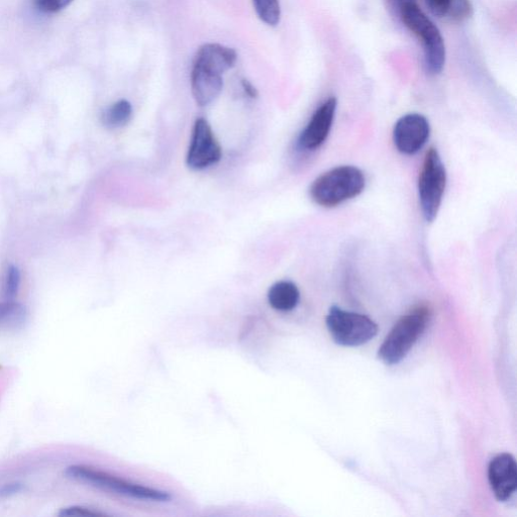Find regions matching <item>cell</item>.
Masks as SVG:
<instances>
[{"label": "cell", "mask_w": 517, "mask_h": 517, "mask_svg": "<svg viewBox=\"0 0 517 517\" xmlns=\"http://www.w3.org/2000/svg\"><path fill=\"white\" fill-rule=\"evenodd\" d=\"M403 25L423 43L424 66L430 75H439L446 64V45L438 27L422 11L417 2L408 3L398 9Z\"/></svg>", "instance_id": "6da1fadb"}, {"label": "cell", "mask_w": 517, "mask_h": 517, "mask_svg": "<svg viewBox=\"0 0 517 517\" xmlns=\"http://www.w3.org/2000/svg\"><path fill=\"white\" fill-rule=\"evenodd\" d=\"M432 319L427 305L411 309L393 327L378 351V358L386 365L400 363L425 333Z\"/></svg>", "instance_id": "7a4b0ae2"}, {"label": "cell", "mask_w": 517, "mask_h": 517, "mask_svg": "<svg viewBox=\"0 0 517 517\" xmlns=\"http://www.w3.org/2000/svg\"><path fill=\"white\" fill-rule=\"evenodd\" d=\"M364 173L354 166H339L319 176L310 186V197L323 208H335L365 189Z\"/></svg>", "instance_id": "3957f363"}, {"label": "cell", "mask_w": 517, "mask_h": 517, "mask_svg": "<svg viewBox=\"0 0 517 517\" xmlns=\"http://www.w3.org/2000/svg\"><path fill=\"white\" fill-rule=\"evenodd\" d=\"M64 475L67 478L82 481L97 488L131 498L155 502H169L172 499L171 494L166 491L132 483L87 466H70L65 470Z\"/></svg>", "instance_id": "277c9868"}, {"label": "cell", "mask_w": 517, "mask_h": 517, "mask_svg": "<svg viewBox=\"0 0 517 517\" xmlns=\"http://www.w3.org/2000/svg\"><path fill=\"white\" fill-rule=\"evenodd\" d=\"M447 185V170L437 149L431 148L425 157L419 179V196L427 222L436 220Z\"/></svg>", "instance_id": "5b68a950"}, {"label": "cell", "mask_w": 517, "mask_h": 517, "mask_svg": "<svg viewBox=\"0 0 517 517\" xmlns=\"http://www.w3.org/2000/svg\"><path fill=\"white\" fill-rule=\"evenodd\" d=\"M326 322L334 342L344 347L365 345L378 334V326L370 318L339 306L331 307Z\"/></svg>", "instance_id": "8992f818"}, {"label": "cell", "mask_w": 517, "mask_h": 517, "mask_svg": "<svg viewBox=\"0 0 517 517\" xmlns=\"http://www.w3.org/2000/svg\"><path fill=\"white\" fill-rule=\"evenodd\" d=\"M222 158L223 149L212 126L203 118L197 119L192 129L186 165L200 171L218 164Z\"/></svg>", "instance_id": "52a82bcc"}, {"label": "cell", "mask_w": 517, "mask_h": 517, "mask_svg": "<svg viewBox=\"0 0 517 517\" xmlns=\"http://www.w3.org/2000/svg\"><path fill=\"white\" fill-rule=\"evenodd\" d=\"M431 126L426 117L408 114L400 118L393 130V141L397 150L405 155H415L427 144Z\"/></svg>", "instance_id": "ba28073f"}, {"label": "cell", "mask_w": 517, "mask_h": 517, "mask_svg": "<svg viewBox=\"0 0 517 517\" xmlns=\"http://www.w3.org/2000/svg\"><path fill=\"white\" fill-rule=\"evenodd\" d=\"M338 100L328 98L315 112L298 138V146L304 151H315L327 141L336 117Z\"/></svg>", "instance_id": "9c48e42d"}, {"label": "cell", "mask_w": 517, "mask_h": 517, "mask_svg": "<svg viewBox=\"0 0 517 517\" xmlns=\"http://www.w3.org/2000/svg\"><path fill=\"white\" fill-rule=\"evenodd\" d=\"M488 479L496 499L502 502L508 500L517 486L514 458L506 453L493 458L488 467Z\"/></svg>", "instance_id": "30bf717a"}, {"label": "cell", "mask_w": 517, "mask_h": 517, "mask_svg": "<svg viewBox=\"0 0 517 517\" xmlns=\"http://www.w3.org/2000/svg\"><path fill=\"white\" fill-rule=\"evenodd\" d=\"M238 60L237 52L221 44L210 43L199 48L194 59V66L224 75L232 69Z\"/></svg>", "instance_id": "8fae6325"}, {"label": "cell", "mask_w": 517, "mask_h": 517, "mask_svg": "<svg viewBox=\"0 0 517 517\" xmlns=\"http://www.w3.org/2000/svg\"><path fill=\"white\" fill-rule=\"evenodd\" d=\"M223 88V75L193 65L191 90L197 106L201 108L210 106L220 96Z\"/></svg>", "instance_id": "7c38bea8"}, {"label": "cell", "mask_w": 517, "mask_h": 517, "mask_svg": "<svg viewBox=\"0 0 517 517\" xmlns=\"http://www.w3.org/2000/svg\"><path fill=\"white\" fill-rule=\"evenodd\" d=\"M267 297L272 308L279 312H290L298 305L300 292L295 283L282 280L269 288Z\"/></svg>", "instance_id": "4fadbf2b"}, {"label": "cell", "mask_w": 517, "mask_h": 517, "mask_svg": "<svg viewBox=\"0 0 517 517\" xmlns=\"http://www.w3.org/2000/svg\"><path fill=\"white\" fill-rule=\"evenodd\" d=\"M133 117V107L127 99L113 103L101 115V124L109 130H117L127 126Z\"/></svg>", "instance_id": "5bb4252c"}, {"label": "cell", "mask_w": 517, "mask_h": 517, "mask_svg": "<svg viewBox=\"0 0 517 517\" xmlns=\"http://www.w3.org/2000/svg\"><path fill=\"white\" fill-rule=\"evenodd\" d=\"M26 307L14 300L0 303V325L19 327L26 322Z\"/></svg>", "instance_id": "9a60e30c"}, {"label": "cell", "mask_w": 517, "mask_h": 517, "mask_svg": "<svg viewBox=\"0 0 517 517\" xmlns=\"http://www.w3.org/2000/svg\"><path fill=\"white\" fill-rule=\"evenodd\" d=\"M259 19L267 26L276 27L281 20L279 0H253Z\"/></svg>", "instance_id": "2e32d148"}, {"label": "cell", "mask_w": 517, "mask_h": 517, "mask_svg": "<svg viewBox=\"0 0 517 517\" xmlns=\"http://www.w3.org/2000/svg\"><path fill=\"white\" fill-rule=\"evenodd\" d=\"M473 15L471 0H449L447 15L454 21H464Z\"/></svg>", "instance_id": "e0dca14e"}, {"label": "cell", "mask_w": 517, "mask_h": 517, "mask_svg": "<svg viewBox=\"0 0 517 517\" xmlns=\"http://www.w3.org/2000/svg\"><path fill=\"white\" fill-rule=\"evenodd\" d=\"M21 282L22 274L20 269L15 265H11L8 268L5 284V294L8 300H14L18 296Z\"/></svg>", "instance_id": "ac0fdd59"}, {"label": "cell", "mask_w": 517, "mask_h": 517, "mask_svg": "<svg viewBox=\"0 0 517 517\" xmlns=\"http://www.w3.org/2000/svg\"><path fill=\"white\" fill-rule=\"evenodd\" d=\"M73 0H37L40 11L48 14L58 13L67 8Z\"/></svg>", "instance_id": "d6986e66"}, {"label": "cell", "mask_w": 517, "mask_h": 517, "mask_svg": "<svg viewBox=\"0 0 517 517\" xmlns=\"http://www.w3.org/2000/svg\"><path fill=\"white\" fill-rule=\"evenodd\" d=\"M61 517H71V516H98L102 515V513L93 511L89 508L82 506H71L63 508L59 514Z\"/></svg>", "instance_id": "ffe728a7"}, {"label": "cell", "mask_w": 517, "mask_h": 517, "mask_svg": "<svg viewBox=\"0 0 517 517\" xmlns=\"http://www.w3.org/2000/svg\"><path fill=\"white\" fill-rule=\"evenodd\" d=\"M431 12L437 17H446L449 0H426Z\"/></svg>", "instance_id": "44dd1931"}, {"label": "cell", "mask_w": 517, "mask_h": 517, "mask_svg": "<svg viewBox=\"0 0 517 517\" xmlns=\"http://www.w3.org/2000/svg\"><path fill=\"white\" fill-rule=\"evenodd\" d=\"M23 490L24 484L20 482L9 483L0 488V496H12L20 493Z\"/></svg>", "instance_id": "7402d4cb"}, {"label": "cell", "mask_w": 517, "mask_h": 517, "mask_svg": "<svg viewBox=\"0 0 517 517\" xmlns=\"http://www.w3.org/2000/svg\"><path fill=\"white\" fill-rule=\"evenodd\" d=\"M242 87L245 91V93L251 97V98H257L259 95V92L257 88L247 79L242 80Z\"/></svg>", "instance_id": "603a6c76"}, {"label": "cell", "mask_w": 517, "mask_h": 517, "mask_svg": "<svg viewBox=\"0 0 517 517\" xmlns=\"http://www.w3.org/2000/svg\"><path fill=\"white\" fill-rule=\"evenodd\" d=\"M392 2L398 10L400 7H402L408 3L417 2V0H392Z\"/></svg>", "instance_id": "cb8c5ba5"}]
</instances>
